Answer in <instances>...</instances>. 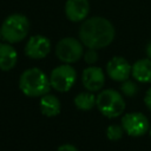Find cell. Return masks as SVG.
<instances>
[{
  "instance_id": "1",
  "label": "cell",
  "mask_w": 151,
  "mask_h": 151,
  "mask_svg": "<svg viewBox=\"0 0 151 151\" xmlns=\"http://www.w3.org/2000/svg\"><path fill=\"white\" fill-rule=\"evenodd\" d=\"M79 38L88 48H104L114 38L113 25L103 17H92L85 20L79 28Z\"/></svg>"
},
{
  "instance_id": "2",
  "label": "cell",
  "mask_w": 151,
  "mask_h": 151,
  "mask_svg": "<svg viewBox=\"0 0 151 151\" xmlns=\"http://www.w3.org/2000/svg\"><path fill=\"white\" fill-rule=\"evenodd\" d=\"M19 88L27 97H42L51 88L50 78L37 67L28 68L19 78Z\"/></svg>"
},
{
  "instance_id": "3",
  "label": "cell",
  "mask_w": 151,
  "mask_h": 151,
  "mask_svg": "<svg viewBox=\"0 0 151 151\" xmlns=\"http://www.w3.org/2000/svg\"><path fill=\"white\" fill-rule=\"evenodd\" d=\"M0 28L2 39H5L9 44H15L24 40L28 34L29 21L25 15L14 13L8 15L4 20Z\"/></svg>"
},
{
  "instance_id": "4",
  "label": "cell",
  "mask_w": 151,
  "mask_h": 151,
  "mask_svg": "<svg viewBox=\"0 0 151 151\" xmlns=\"http://www.w3.org/2000/svg\"><path fill=\"white\" fill-rule=\"evenodd\" d=\"M96 105L99 112L107 118H117L125 110V101L118 91L107 88L101 92L96 98Z\"/></svg>"
},
{
  "instance_id": "5",
  "label": "cell",
  "mask_w": 151,
  "mask_h": 151,
  "mask_svg": "<svg viewBox=\"0 0 151 151\" xmlns=\"http://www.w3.org/2000/svg\"><path fill=\"white\" fill-rule=\"evenodd\" d=\"M77 80V72L70 64L57 66L51 71L50 84L51 87L58 92H67L72 88Z\"/></svg>"
},
{
  "instance_id": "6",
  "label": "cell",
  "mask_w": 151,
  "mask_h": 151,
  "mask_svg": "<svg viewBox=\"0 0 151 151\" xmlns=\"http://www.w3.org/2000/svg\"><path fill=\"white\" fill-rule=\"evenodd\" d=\"M83 52V42L71 37L63 38L55 46V54L58 59L65 64L77 63L81 58Z\"/></svg>"
},
{
  "instance_id": "7",
  "label": "cell",
  "mask_w": 151,
  "mask_h": 151,
  "mask_svg": "<svg viewBox=\"0 0 151 151\" xmlns=\"http://www.w3.org/2000/svg\"><path fill=\"white\" fill-rule=\"evenodd\" d=\"M122 126L124 132H126L131 137H140L144 136L149 131V120L146 116L142 112H130L123 116Z\"/></svg>"
},
{
  "instance_id": "8",
  "label": "cell",
  "mask_w": 151,
  "mask_h": 151,
  "mask_svg": "<svg viewBox=\"0 0 151 151\" xmlns=\"http://www.w3.org/2000/svg\"><path fill=\"white\" fill-rule=\"evenodd\" d=\"M50 39L40 34L31 37L25 45V54L31 59H42L50 53Z\"/></svg>"
},
{
  "instance_id": "9",
  "label": "cell",
  "mask_w": 151,
  "mask_h": 151,
  "mask_svg": "<svg viewBox=\"0 0 151 151\" xmlns=\"http://www.w3.org/2000/svg\"><path fill=\"white\" fill-rule=\"evenodd\" d=\"M131 65L123 57H113L106 65V72L109 77L116 81H124L131 73Z\"/></svg>"
},
{
  "instance_id": "10",
  "label": "cell",
  "mask_w": 151,
  "mask_h": 151,
  "mask_svg": "<svg viewBox=\"0 0 151 151\" xmlns=\"http://www.w3.org/2000/svg\"><path fill=\"white\" fill-rule=\"evenodd\" d=\"M81 83L84 87L90 92L99 91L105 83V76L100 67L90 66L83 71L81 74Z\"/></svg>"
},
{
  "instance_id": "11",
  "label": "cell",
  "mask_w": 151,
  "mask_h": 151,
  "mask_svg": "<svg viewBox=\"0 0 151 151\" xmlns=\"http://www.w3.org/2000/svg\"><path fill=\"white\" fill-rule=\"evenodd\" d=\"M90 12L88 0H67L65 4V14L70 21L78 22L84 20Z\"/></svg>"
},
{
  "instance_id": "12",
  "label": "cell",
  "mask_w": 151,
  "mask_h": 151,
  "mask_svg": "<svg viewBox=\"0 0 151 151\" xmlns=\"http://www.w3.org/2000/svg\"><path fill=\"white\" fill-rule=\"evenodd\" d=\"M132 77L139 83H151V59H139L131 67Z\"/></svg>"
},
{
  "instance_id": "13",
  "label": "cell",
  "mask_w": 151,
  "mask_h": 151,
  "mask_svg": "<svg viewBox=\"0 0 151 151\" xmlns=\"http://www.w3.org/2000/svg\"><path fill=\"white\" fill-rule=\"evenodd\" d=\"M18 60V53L11 44H0V70H12Z\"/></svg>"
},
{
  "instance_id": "14",
  "label": "cell",
  "mask_w": 151,
  "mask_h": 151,
  "mask_svg": "<svg viewBox=\"0 0 151 151\" xmlns=\"http://www.w3.org/2000/svg\"><path fill=\"white\" fill-rule=\"evenodd\" d=\"M40 111L44 116L46 117H55L57 114H59L60 109H61V104L60 100L53 96V94H44L40 99Z\"/></svg>"
},
{
  "instance_id": "15",
  "label": "cell",
  "mask_w": 151,
  "mask_h": 151,
  "mask_svg": "<svg viewBox=\"0 0 151 151\" xmlns=\"http://www.w3.org/2000/svg\"><path fill=\"white\" fill-rule=\"evenodd\" d=\"M96 98L94 94H92L90 91L88 92H80L74 97V105L78 110H83V111H88L91 109H93V106L96 105Z\"/></svg>"
},
{
  "instance_id": "16",
  "label": "cell",
  "mask_w": 151,
  "mask_h": 151,
  "mask_svg": "<svg viewBox=\"0 0 151 151\" xmlns=\"http://www.w3.org/2000/svg\"><path fill=\"white\" fill-rule=\"evenodd\" d=\"M123 133H124L123 126H119V125H116V124L110 125L106 129V137L112 142H116V140L120 139L123 137Z\"/></svg>"
},
{
  "instance_id": "17",
  "label": "cell",
  "mask_w": 151,
  "mask_h": 151,
  "mask_svg": "<svg viewBox=\"0 0 151 151\" xmlns=\"http://www.w3.org/2000/svg\"><path fill=\"white\" fill-rule=\"evenodd\" d=\"M120 90H122V92H123L125 96H127V97H133V96L138 92V86H137V84H136L134 81L126 79V80L123 81V84H122V86H120Z\"/></svg>"
},
{
  "instance_id": "18",
  "label": "cell",
  "mask_w": 151,
  "mask_h": 151,
  "mask_svg": "<svg viewBox=\"0 0 151 151\" xmlns=\"http://www.w3.org/2000/svg\"><path fill=\"white\" fill-rule=\"evenodd\" d=\"M84 59L90 65L97 63V60H98V53H97V51L94 48H88V51L84 54Z\"/></svg>"
},
{
  "instance_id": "19",
  "label": "cell",
  "mask_w": 151,
  "mask_h": 151,
  "mask_svg": "<svg viewBox=\"0 0 151 151\" xmlns=\"http://www.w3.org/2000/svg\"><path fill=\"white\" fill-rule=\"evenodd\" d=\"M57 151H78V149L72 144H63L57 149Z\"/></svg>"
},
{
  "instance_id": "20",
  "label": "cell",
  "mask_w": 151,
  "mask_h": 151,
  "mask_svg": "<svg viewBox=\"0 0 151 151\" xmlns=\"http://www.w3.org/2000/svg\"><path fill=\"white\" fill-rule=\"evenodd\" d=\"M144 103H145V105L147 106V109L151 111V87L146 91V94H145V97H144Z\"/></svg>"
},
{
  "instance_id": "21",
  "label": "cell",
  "mask_w": 151,
  "mask_h": 151,
  "mask_svg": "<svg viewBox=\"0 0 151 151\" xmlns=\"http://www.w3.org/2000/svg\"><path fill=\"white\" fill-rule=\"evenodd\" d=\"M146 54H147V57L151 59V42H149V45L146 46Z\"/></svg>"
},
{
  "instance_id": "22",
  "label": "cell",
  "mask_w": 151,
  "mask_h": 151,
  "mask_svg": "<svg viewBox=\"0 0 151 151\" xmlns=\"http://www.w3.org/2000/svg\"><path fill=\"white\" fill-rule=\"evenodd\" d=\"M149 133H150V136H151V124H150V126H149Z\"/></svg>"
},
{
  "instance_id": "23",
  "label": "cell",
  "mask_w": 151,
  "mask_h": 151,
  "mask_svg": "<svg viewBox=\"0 0 151 151\" xmlns=\"http://www.w3.org/2000/svg\"><path fill=\"white\" fill-rule=\"evenodd\" d=\"M2 38V34H1V28H0V39Z\"/></svg>"
}]
</instances>
